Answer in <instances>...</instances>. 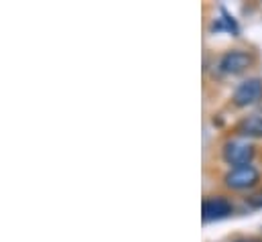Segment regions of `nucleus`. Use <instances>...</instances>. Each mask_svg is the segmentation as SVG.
<instances>
[{"label": "nucleus", "instance_id": "obj_7", "mask_svg": "<svg viewBox=\"0 0 262 242\" xmlns=\"http://www.w3.org/2000/svg\"><path fill=\"white\" fill-rule=\"evenodd\" d=\"M222 16H224V18H220L217 23H213L211 29H213V31H222V29H224V31H228V33H232V35H238L240 29H238V23L234 21V16H230L226 8H222Z\"/></svg>", "mask_w": 262, "mask_h": 242}, {"label": "nucleus", "instance_id": "obj_6", "mask_svg": "<svg viewBox=\"0 0 262 242\" xmlns=\"http://www.w3.org/2000/svg\"><path fill=\"white\" fill-rule=\"evenodd\" d=\"M238 134L246 136V138H262V116L260 114H250L244 116L236 126Z\"/></svg>", "mask_w": 262, "mask_h": 242}, {"label": "nucleus", "instance_id": "obj_9", "mask_svg": "<svg viewBox=\"0 0 262 242\" xmlns=\"http://www.w3.org/2000/svg\"><path fill=\"white\" fill-rule=\"evenodd\" d=\"M236 242H248V240H236Z\"/></svg>", "mask_w": 262, "mask_h": 242}, {"label": "nucleus", "instance_id": "obj_4", "mask_svg": "<svg viewBox=\"0 0 262 242\" xmlns=\"http://www.w3.org/2000/svg\"><path fill=\"white\" fill-rule=\"evenodd\" d=\"M254 63V57L246 51H240V49H234V51H228L222 55L220 59V71L222 73H228V75H238L246 69H250Z\"/></svg>", "mask_w": 262, "mask_h": 242}, {"label": "nucleus", "instance_id": "obj_8", "mask_svg": "<svg viewBox=\"0 0 262 242\" xmlns=\"http://www.w3.org/2000/svg\"><path fill=\"white\" fill-rule=\"evenodd\" d=\"M246 204H248L250 208H256V210H260V208H262V191H258V193H252V195H248V197H246Z\"/></svg>", "mask_w": 262, "mask_h": 242}, {"label": "nucleus", "instance_id": "obj_5", "mask_svg": "<svg viewBox=\"0 0 262 242\" xmlns=\"http://www.w3.org/2000/svg\"><path fill=\"white\" fill-rule=\"evenodd\" d=\"M232 204L222 197V195H215V197H207L203 199V206H201V218L203 222H213V220H222V218H228L232 214Z\"/></svg>", "mask_w": 262, "mask_h": 242}, {"label": "nucleus", "instance_id": "obj_1", "mask_svg": "<svg viewBox=\"0 0 262 242\" xmlns=\"http://www.w3.org/2000/svg\"><path fill=\"white\" fill-rule=\"evenodd\" d=\"M260 182V173L254 165H242V167H232L226 175H224V183L228 189L234 191H246L252 189L256 183Z\"/></svg>", "mask_w": 262, "mask_h": 242}, {"label": "nucleus", "instance_id": "obj_3", "mask_svg": "<svg viewBox=\"0 0 262 242\" xmlns=\"http://www.w3.org/2000/svg\"><path fill=\"white\" fill-rule=\"evenodd\" d=\"M260 98H262V79L260 77H250V79H244V82L234 90L232 102H234V106H238V108H246V106L256 104Z\"/></svg>", "mask_w": 262, "mask_h": 242}, {"label": "nucleus", "instance_id": "obj_2", "mask_svg": "<svg viewBox=\"0 0 262 242\" xmlns=\"http://www.w3.org/2000/svg\"><path fill=\"white\" fill-rule=\"evenodd\" d=\"M256 155V149L254 145L246 143V140H228L222 149V157L228 165H234V167H242V165H250V161L254 159Z\"/></svg>", "mask_w": 262, "mask_h": 242}]
</instances>
